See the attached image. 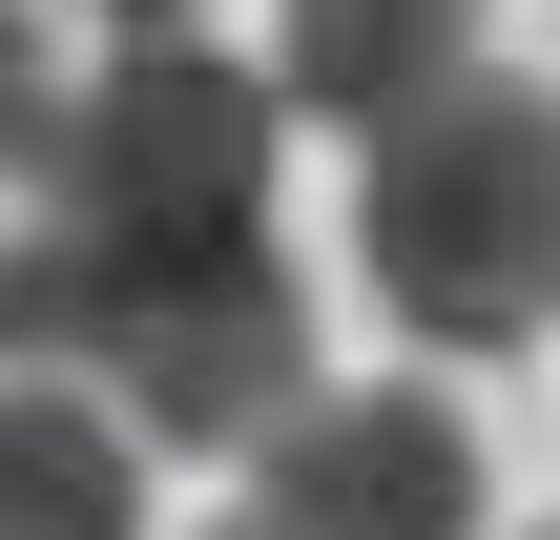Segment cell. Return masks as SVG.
I'll list each match as a JSON object with an SVG mask.
<instances>
[{
    "label": "cell",
    "mask_w": 560,
    "mask_h": 540,
    "mask_svg": "<svg viewBox=\"0 0 560 540\" xmlns=\"http://www.w3.org/2000/svg\"><path fill=\"white\" fill-rule=\"evenodd\" d=\"M42 104H62V83H42V21L0 0V166H42Z\"/></svg>",
    "instance_id": "52a82bcc"
},
{
    "label": "cell",
    "mask_w": 560,
    "mask_h": 540,
    "mask_svg": "<svg viewBox=\"0 0 560 540\" xmlns=\"http://www.w3.org/2000/svg\"><path fill=\"white\" fill-rule=\"evenodd\" d=\"M478 62H499V21H478V0H291L270 104H312V125L395 146V125H416V104H457Z\"/></svg>",
    "instance_id": "5b68a950"
},
{
    "label": "cell",
    "mask_w": 560,
    "mask_h": 540,
    "mask_svg": "<svg viewBox=\"0 0 560 540\" xmlns=\"http://www.w3.org/2000/svg\"><path fill=\"white\" fill-rule=\"evenodd\" d=\"M0 375L104 395L125 458H270L312 416V271L270 229H187V250H104V229H0Z\"/></svg>",
    "instance_id": "6da1fadb"
},
{
    "label": "cell",
    "mask_w": 560,
    "mask_h": 540,
    "mask_svg": "<svg viewBox=\"0 0 560 540\" xmlns=\"http://www.w3.org/2000/svg\"><path fill=\"white\" fill-rule=\"evenodd\" d=\"M540 540H560V520H540Z\"/></svg>",
    "instance_id": "30bf717a"
},
{
    "label": "cell",
    "mask_w": 560,
    "mask_h": 540,
    "mask_svg": "<svg viewBox=\"0 0 560 540\" xmlns=\"http://www.w3.org/2000/svg\"><path fill=\"white\" fill-rule=\"evenodd\" d=\"M229 540H249V520H229Z\"/></svg>",
    "instance_id": "9c48e42d"
},
{
    "label": "cell",
    "mask_w": 560,
    "mask_h": 540,
    "mask_svg": "<svg viewBox=\"0 0 560 540\" xmlns=\"http://www.w3.org/2000/svg\"><path fill=\"white\" fill-rule=\"evenodd\" d=\"M249 540H478V416L436 375H353L249 458Z\"/></svg>",
    "instance_id": "277c9868"
},
{
    "label": "cell",
    "mask_w": 560,
    "mask_h": 540,
    "mask_svg": "<svg viewBox=\"0 0 560 540\" xmlns=\"http://www.w3.org/2000/svg\"><path fill=\"white\" fill-rule=\"evenodd\" d=\"M270 62H208V42H125L104 83L42 104V229H104V250H187V229H270Z\"/></svg>",
    "instance_id": "3957f363"
},
{
    "label": "cell",
    "mask_w": 560,
    "mask_h": 540,
    "mask_svg": "<svg viewBox=\"0 0 560 540\" xmlns=\"http://www.w3.org/2000/svg\"><path fill=\"white\" fill-rule=\"evenodd\" d=\"M353 271H374L395 333L520 354L560 312V83L478 62L457 104H416L395 146H353Z\"/></svg>",
    "instance_id": "7a4b0ae2"
},
{
    "label": "cell",
    "mask_w": 560,
    "mask_h": 540,
    "mask_svg": "<svg viewBox=\"0 0 560 540\" xmlns=\"http://www.w3.org/2000/svg\"><path fill=\"white\" fill-rule=\"evenodd\" d=\"M0 540H145V458H125L104 395L0 375Z\"/></svg>",
    "instance_id": "8992f818"
},
{
    "label": "cell",
    "mask_w": 560,
    "mask_h": 540,
    "mask_svg": "<svg viewBox=\"0 0 560 540\" xmlns=\"http://www.w3.org/2000/svg\"><path fill=\"white\" fill-rule=\"evenodd\" d=\"M104 21H125V42H187V0H104Z\"/></svg>",
    "instance_id": "ba28073f"
}]
</instances>
